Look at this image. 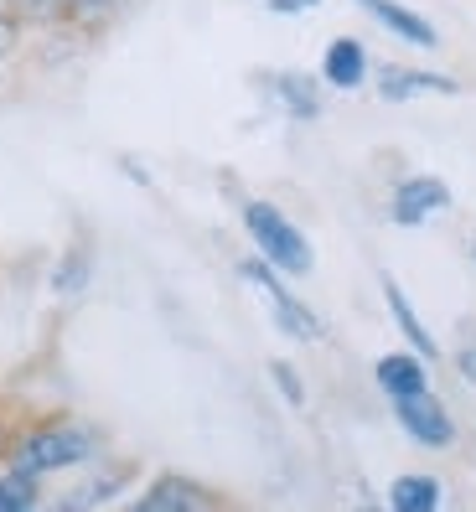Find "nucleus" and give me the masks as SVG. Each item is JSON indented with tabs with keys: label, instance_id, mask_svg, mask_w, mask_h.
<instances>
[{
	"label": "nucleus",
	"instance_id": "f257e3e1",
	"mask_svg": "<svg viewBox=\"0 0 476 512\" xmlns=\"http://www.w3.org/2000/svg\"><path fill=\"white\" fill-rule=\"evenodd\" d=\"M99 450V435L88 425H73V419H47V425H32L16 440L11 466L26 476H52V471H73Z\"/></svg>",
	"mask_w": 476,
	"mask_h": 512
},
{
	"label": "nucleus",
	"instance_id": "f03ea898",
	"mask_svg": "<svg viewBox=\"0 0 476 512\" xmlns=\"http://www.w3.org/2000/svg\"><path fill=\"white\" fill-rule=\"evenodd\" d=\"M244 228H249V238H254V249H259V259H270L280 275H311L316 269V249L306 244V233L295 228L275 202H249L244 207Z\"/></svg>",
	"mask_w": 476,
	"mask_h": 512
},
{
	"label": "nucleus",
	"instance_id": "7ed1b4c3",
	"mask_svg": "<svg viewBox=\"0 0 476 512\" xmlns=\"http://www.w3.org/2000/svg\"><path fill=\"white\" fill-rule=\"evenodd\" d=\"M238 275H244L259 295H264V306L275 311V321H280V331H290L295 342H316L321 337V321L301 306V300H295L285 285H280V275H275V264L270 259H244L238 264Z\"/></svg>",
	"mask_w": 476,
	"mask_h": 512
},
{
	"label": "nucleus",
	"instance_id": "20e7f679",
	"mask_svg": "<svg viewBox=\"0 0 476 512\" xmlns=\"http://www.w3.org/2000/svg\"><path fill=\"white\" fill-rule=\"evenodd\" d=\"M394 414H399V425L409 430V440H414V445H430V450L456 445V425H451V414H445V404L430 394V388L394 399Z\"/></svg>",
	"mask_w": 476,
	"mask_h": 512
},
{
	"label": "nucleus",
	"instance_id": "39448f33",
	"mask_svg": "<svg viewBox=\"0 0 476 512\" xmlns=\"http://www.w3.org/2000/svg\"><path fill=\"white\" fill-rule=\"evenodd\" d=\"M451 207V187L440 182V176H409V182H399L394 187V223L399 228H420L425 218H435V213H445Z\"/></svg>",
	"mask_w": 476,
	"mask_h": 512
},
{
	"label": "nucleus",
	"instance_id": "423d86ee",
	"mask_svg": "<svg viewBox=\"0 0 476 512\" xmlns=\"http://www.w3.org/2000/svg\"><path fill=\"white\" fill-rule=\"evenodd\" d=\"M373 378H378L383 394H389V404L404 399V394H420V388H430L425 357H420V352H389V357H378V363H373Z\"/></svg>",
	"mask_w": 476,
	"mask_h": 512
},
{
	"label": "nucleus",
	"instance_id": "0eeeda50",
	"mask_svg": "<svg viewBox=\"0 0 476 512\" xmlns=\"http://www.w3.org/2000/svg\"><path fill=\"white\" fill-rule=\"evenodd\" d=\"M373 21H383L394 37H404L409 47H435V26L420 16V11H409V6H399V0H357Z\"/></svg>",
	"mask_w": 476,
	"mask_h": 512
},
{
	"label": "nucleus",
	"instance_id": "6e6552de",
	"mask_svg": "<svg viewBox=\"0 0 476 512\" xmlns=\"http://www.w3.org/2000/svg\"><path fill=\"white\" fill-rule=\"evenodd\" d=\"M321 78L332 88H363V78H368V47L357 37H337L332 47H326V57H321Z\"/></svg>",
	"mask_w": 476,
	"mask_h": 512
},
{
	"label": "nucleus",
	"instance_id": "1a4fd4ad",
	"mask_svg": "<svg viewBox=\"0 0 476 512\" xmlns=\"http://www.w3.org/2000/svg\"><path fill=\"white\" fill-rule=\"evenodd\" d=\"M135 507L140 512H197V507H213V497H207L202 487H192V481H182V476H156V487Z\"/></svg>",
	"mask_w": 476,
	"mask_h": 512
},
{
	"label": "nucleus",
	"instance_id": "9d476101",
	"mask_svg": "<svg viewBox=\"0 0 476 512\" xmlns=\"http://www.w3.org/2000/svg\"><path fill=\"white\" fill-rule=\"evenodd\" d=\"M378 94L389 99V104H404L414 94H456V83L451 78H440V73H409V68H389L378 78Z\"/></svg>",
	"mask_w": 476,
	"mask_h": 512
},
{
	"label": "nucleus",
	"instance_id": "9b49d317",
	"mask_svg": "<svg viewBox=\"0 0 476 512\" xmlns=\"http://www.w3.org/2000/svg\"><path fill=\"white\" fill-rule=\"evenodd\" d=\"M383 300H389V311H394V321H399V331L409 337V347L420 352V357H435V337L420 326V316H414V306H409V295L394 285V280H383Z\"/></svg>",
	"mask_w": 476,
	"mask_h": 512
},
{
	"label": "nucleus",
	"instance_id": "f8f14e48",
	"mask_svg": "<svg viewBox=\"0 0 476 512\" xmlns=\"http://www.w3.org/2000/svg\"><path fill=\"white\" fill-rule=\"evenodd\" d=\"M389 507L394 512H430V507H440V481L435 476H399L389 487Z\"/></svg>",
	"mask_w": 476,
	"mask_h": 512
},
{
	"label": "nucleus",
	"instance_id": "ddd939ff",
	"mask_svg": "<svg viewBox=\"0 0 476 512\" xmlns=\"http://www.w3.org/2000/svg\"><path fill=\"white\" fill-rule=\"evenodd\" d=\"M42 502L37 492V476H26V471H0V512H32Z\"/></svg>",
	"mask_w": 476,
	"mask_h": 512
},
{
	"label": "nucleus",
	"instance_id": "4468645a",
	"mask_svg": "<svg viewBox=\"0 0 476 512\" xmlns=\"http://www.w3.org/2000/svg\"><path fill=\"white\" fill-rule=\"evenodd\" d=\"M270 88L285 99V109H290V114H301V119H316V114H321V99H316V88H311L306 78L280 73V78H270Z\"/></svg>",
	"mask_w": 476,
	"mask_h": 512
},
{
	"label": "nucleus",
	"instance_id": "2eb2a0df",
	"mask_svg": "<svg viewBox=\"0 0 476 512\" xmlns=\"http://www.w3.org/2000/svg\"><path fill=\"white\" fill-rule=\"evenodd\" d=\"M119 11V0H57V16L68 26H104Z\"/></svg>",
	"mask_w": 476,
	"mask_h": 512
},
{
	"label": "nucleus",
	"instance_id": "dca6fc26",
	"mask_svg": "<svg viewBox=\"0 0 476 512\" xmlns=\"http://www.w3.org/2000/svg\"><path fill=\"white\" fill-rule=\"evenodd\" d=\"M83 280H88V259H83V254H68V264H63V275H57L52 285H57V290H78Z\"/></svg>",
	"mask_w": 476,
	"mask_h": 512
},
{
	"label": "nucleus",
	"instance_id": "f3484780",
	"mask_svg": "<svg viewBox=\"0 0 476 512\" xmlns=\"http://www.w3.org/2000/svg\"><path fill=\"white\" fill-rule=\"evenodd\" d=\"M270 373H275V383L285 388V399H290V404H306V394H301V378H295V373H290L285 363H275Z\"/></svg>",
	"mask_w": 476,
	"mask_h": 512
},
{
	"label": "nucleus",
	"instance_id": "a211bd4d",
	"mask_svg": "<svg viewBox=\"0 0 476 512\" xmlns=\"http://www.w3.org/2000/svg\"><path fill=\"white\" fill-rule=\"evenodd\" d=\"M275 16H301V11H311V6H321V0H264Z\"/></svg>",
	"mask_w": 476,
	"mask_h": 512
},
{
	"label": "nucleus",
	"instance_id": "6ab92c4d",
	"mask_svg": "<svg viewBox=\"0 0 476 512\" xmlns=\"http://www.w3.org/2000/svg\"><path fill=\"white\" fill-rule=\"evenodd\" d=\"M11 6L21 16H47V11H57V0H11Z\"/></svg>",
	"mask_w": 476,
	"mask_h": 512
},
{
	"label": "nucleus",
	"instance_id": "aec40b11",
	"mask_svg": "<svg viewBox=\"0 0 476 512\" xmlns=\"http://www.w3.org/2000/svg\"><path fill=\"white\" fill-rule=\"evenodd\" d=\"M0 450H6V430H0Z\"/></svg>",
	"mask_w": 476,
	"mask_h": 512
}]
</instances>
